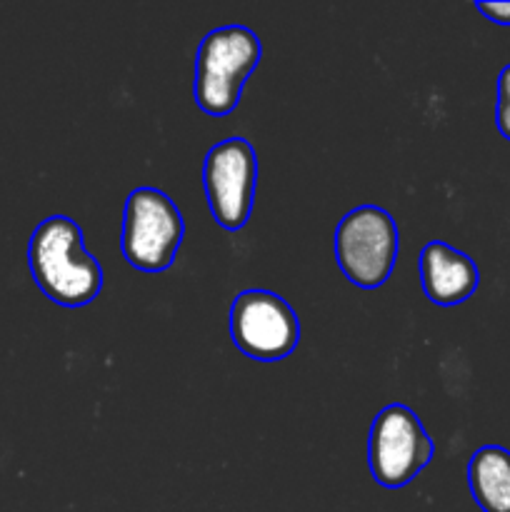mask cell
Wrapping results in <instances>:
<instances>
[{"label":"cell","instance_id":"ba28073f","mask_svg":"<svg viewBox=\"0 0 510 512\" xmlns=\"http://www.w3.org/2000/svg\"><path fill=\"white\" fill-rule=\"evenodd\" d=\"M420 283L430 303L460 305L478 290L480 273L468 255L433 240L420 253Z\"/></svg>","mask_w":510,"mask_h":512},{"label":"cell","instance_id":"52a82bcc","mask_svg":"<svg viewBox=\"0 0 510 512\" xmlns=\"http://www.w3.org/2000/svg\"><path fill=\"white\" fill-rule=\"evenodd\" d=\"M203 185L213 218L225 230H240L250 218L258 185V155L245 138L215 143L205 155Z\"/></svg>","mask_w":510,"mask_h":512},{"label":"cell","instance_id":"277c9868","mask_svg":"<svg viewBox=\"0 0 510 512\" xmlns=\"http://www.w3.org/2000/svg\"><path fill=\"white\" fill-rule=\"evenodd\" d=\"M335 258L353 285L375 290L390 278L398 258V225L388 210L360 205L335 230Z\"/></svg>","mask_w":510,"mask_h":512},{"label":"cell","instance_id":"5b68a950","mask_svg":"<svg viewBox=\"0 0 510 512\" xmlns=\"http://www.w3.org/2000/svg\"><path fill=\"white\" fill-rule=\"evenodd\" d=\"M430 460L433 440L413 410L395 403L375 415L368 435V465L383 488H403Z\"/></svg>","mask_w":510,"mask_h":512},{"label":"cell","instance_id":"8992f818","mask_svg":"<svg viewBox=\"0 0 510 512\" xmlns=\"http://www.w3.org/2000/svg\"><path fill=\"white\" fill-rule=\"evenodd\" d=\"M230 338L235 348L260 363H275L300 343L295 310L270 290H245L230 305Z\"/></svg>","mask_w":510,"mask_h":512},{"label":"cell","instance_id":"6da1fadb","mask_svg":"<svg viewBox=\"0 0 510 512\" xmlns=\"http://www.w3.org/2000/svg\"><path fill=\"white\" fill-rule=\"evenodd\" d=\"M28 265L35 285L65 308H83L103 290V268L85 250L83 230L68 215H50L35 228Z\"/></svg>","mask_w":510,"mask_h":512},{"label":"cell","instance_id":"3957f363","mask_svg":"<svg viewBox=\"0 0 510 512\" xmlns=\"http://www.w3.org/2000/svg\"><path fill=\"white\" fill-rule=\"evenodd\" d=\"M185 235L178 205L158 188H135L125 200L123 255L143 273H163L173 265Z\"/></svg>","mask_w":510,"mask_h":512},{"label":"cell","instance_id":"9c48e42d","mask_svg":"<svg viewBox=\"0 0 510 512\" xmlns=\"http://www.w3.org/2000/svg\"><path fill=\"white\" fill-rule=\"evenodd\" d=\"M468 485L483 512H510V450L485 445L468 463Z\"/></svg>","mask_w":510,"mask_h":512},{"label":"cell","instance_id":"30bf717a","mask_svg":"<svg viewBox=\"0 0 510 512\" xmlns=\"http://www.w3.org/2000/svg\"><path fill=\"white\" fill-rule=\"evenodd\" d=\"M495 120L505 140H510V65H505L498 75V105H495Z\"/></svg>","mask_w":510,"mask_h":512},{"label":"cell","instance_id":"7a4b0ae2","mask_svg":"<svg viewBox=\"0 0 510 512\" xmlns=\"http://www.w3.org/2000/svg\"><path fill=\"white\" fill-rule=\"evenodd\" d=\"M260 55V38L245 25L210 30L195 55L193 93L198 108L215 118L233 113L245 80L258 68Z\"/></svg>","mask_w":510,"mask_h":512},{"label":"cell","instance_id":"8fae6325","mask_svg":"<svg viewBox=\"0 0 510 512\" xmlns=\"http://www.w3.org/2000/svg\"><path fill=\"white\" fill-rule=\"evenodd\" d=\"M475 8L498 25H510V3H475Z\"/></svg>","mask_w":510,"mask_h":512}]
</instances>
